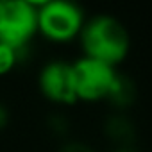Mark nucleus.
Segmentation results:
<instances>
[{
	"label": "nucleus",
	"mask_w": 152,
	"mask_h": 152,
	"mask_svg": "<svg viewBox=\"0 0 152 152\" xmlns=\"http://www.w3.org/2000/svg\"><path fill=\"white\" fill-rule=\"evenodd\" d=\"M79 38L86 57L97 59L109 66L122 63L131 48L129 31L111 15H97L84 22Z\"/></svg>",
	"instance_id": "f257e3e1"
},
{
	"label": "nucleus",
	"mask_w": 152,
	"mask_h": 152,
	"mask_svg": "<svg viewBox=\"0 0 152 152\" xmlns=\"http://www.w3.org/2000/svg\"><path fill=\"white\" fill-rule=\"evenodd\" d=\"M38 32V4L29 0L0 2V43L23 48Z\"/></svg>",
	"instance_id": "f03ea898"
},
{
	"label": "nucleus",
	"mask_w": 152,
	"mask_h": 152,
	"mask_svg": "<svg viewBox=\"0 0 152 152\" xmlns=\"http://www.w3.org/2000/svg\"><path fill=\"white\" fill-rule=\"evenodd\" d=\"M84 25L81 7L66 0L38 4V31L54 41H66L77 36Z\"/></svg>",
	"instance_id": "7ed1b4c3"
},
{
	"label": "nucleus",
	"mask_w": 152,
	"mask_h": 152,
	"mask_svg": "<svg viewBox=\"0 0 152 152\" xmlns=\"http://www.w3.org/2000/svg\"><path fill=\"white\" fill-rule=\"evenodd\" d=\"M73 84H75V95L77 100H100L107 99L118 72H115V66H109L106 63H100L91 57H81L73 64Z\"/></svg>",
	"instance_id": "20e7f679"
},
{
	"label": "nucleus",
	"mask_w": 152,
	"mask_h": 152,
	"mask_svg": "<svg viewBox=\"0 0 152 152\" xmlns=\"http://www.w3.org/2000/svg\"><path fill=\"white\" fill-rule=\"evenodd\" d=\"M41 93L56 104H73L77 100L73 84V68L64 61L47 63L38 75Z\"/></svg>",
	"instance_id": "39448f33"
},
{
	"label": "nucleus",
	"mask_w": 152,
	"mask_h": 152,
	"mask_svg": "<svg viewBox=\"0 0 152 152\" xmlns=\"http://www.w3.org/2000/svg\"><path fill=\"white\" fill-rule=\"evenodd\" d=\"M106 134L120 147H131L129 143L134 140V125L129 118L115 115L106 122Z\"/></svg>",
	"instance_id": "423d86ee"
},
{
	"label": "nucleus",
	"mask_w": 152,
	"mask_h": 152,
	"mask_svg": "<svg viewBox=\"0 0 152 152\" xmlns=\"http://www.w3.org/2000/svg\"><path fill=\"white\" fill-rule=\"evenodd\" d=\"M134 97H136V90H134V84L129 77L125 75H116V81L107 95V100L116 106V107H127L134 102Z\"/></svg>",
	"instance_id": "0eeeda50"
},
{
	"label": "nucleus",
	"mask_w": 152,
	"mask_h": 152,
	"mask_svg": "<svg viewBox=\"0 0 152 152\" xmlns=\"http://www.w3.org/2000/svg\"><path fill=\"white\" fill-rule=\"evenodd\" d=\"M16 61H18V50L0 43V75L11 72Z\"/></svg>",
	"instance_id": "6e6552de"
},
{
	"label": "nucleus",
	"mask_w": 152,
	"mask_h": 152,
	"mask_svg": "<svg viewBox=\"0 0 152 152\" xmlns=\"http://www.w3.org/2000/svg\"><path fill=\"white\" fill-rule=\"evenodd\" d=\"M59 152H95V150H93V147H90V145L84 143V141L73 140V141L64 143V145L59 148Z\"/></svg>",
	"instance_id": "1a4fd4ad"
},
{
	"label": "nucleus",
	"mask_w": 152,
	"mask_h": 152,
	"mask_svg": "<svg viewBox=\"0 0 152 152\" xmlns=\"http://www.w3.org/2000/svg\"><path fill=\"white\" fill-rule=\"evenodd\" d=\"M7 120H9V113H7V109H6L4 104H0V129L6 127Z\"/></svg>",
	"instance_id": "9d476101"
},
{
	"label": "nucleus",
	"mask_w": 152,
	"mask_h": 152,
	"mask_svg": "<svg viewBox=\"0 0 152 152\" xmlns=\"http://www.w3.org/2000/svg\"><path fill=\"white\" fill-rule=\"evenodd\" d=\"M111 152H138V150L132 148V147H118V148H115V150H111Z\"/></svg>",
	"instance_id": "9b49d317"
}]
</instances>
